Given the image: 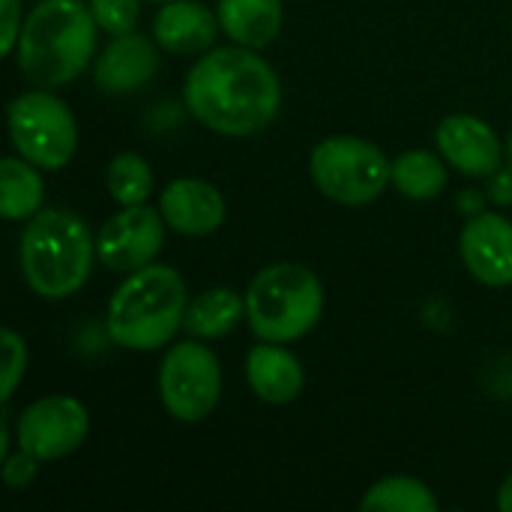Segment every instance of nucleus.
Listing matches in <instances>:
<instances>
[{"instance_id":"2","label":"nucleus","mask_w":512,"mask_h":512,"mask_svg":"<svg viewBox=\"0 0 512 512\" xmlns=\"http://www.w3.org/2000/svg\"><path fill=\"white\" fill-rule=\"evenodd\" d=\"M96 18L81 0H42L24 18L15 60L21 75L42 90L75 81L96 51Z\"/></svg>"},{"instance_id":"24","label":"nucleus","mask_w":512,"mask_h":512,"mask_svg":"<svg viewBox=\"0 0 512 512\" xmlns=\"http://www.w3.org/2000/svg\"><path fill=\"white\" fill-rule=\"evenodd\" d=\"M0 345H3V387H0V399L9 402L27 372V348L24 339L15 330H3L0 333Z\"/></svg>"},{"instance_id":"21","label":"nucleus","mask_w":512,"mask_h":512,"mask_svg":"<svg viewBox=\"0 0 512 512\" xmlns=\"http://www.w3.org/2000/svg\"><path fill=\"white\" fill-rule=\"evenodd\" d=\"M363 512H435L438 510V498L432 495V489L414 477H387L381 483H375L363 501Z\"/></svg>"},{"instance_id":"28","label":"nucleus","mask_w":512,"mask_h":512,"mask_svg":"<svg viewBox=\"0 0 512 512\" xmlns=\"http://www.w3.org/2000/svg\"><path fill=\"white\" fill-rule=\"evenodd\" d=\"M498 510L512 512V474L504 480L501 492H498Z\"/></svg>"},{"instance_id":"14","label":"nucleus","mask_w":512,"mask_h":512,"mask_svg":"<svg viewBox=\"0 0 512 512\" xmlns=\"http://www.w3.org/2000/svg\"><path fill=\"white\" fill-rule=\"evenodd\" d=\"M159 72V51L141 33L114 36L111 45L99 54L93 81L108 96H123L147 87Z\"/></svg>"},{"instance_id":"1","label":"nucleus","mask_w":512,"mask_h":512,"mask_svg":"<svg viewBox=\"0 0 512 512\" xmlns=\"http://www.w3.org/2000/svg\"><path fill=\"white\" fill-rule=\"evenodd\" d=\"M183 102L198 123L228 138L264 132L282 108V84L273 66L252 48H210L189 69Z\"/></svg>"},{"instance_id":"7","label":"nucleus","mask_w":512,"mask_h":512,"mask_svg":"<svg viewBox=\"0 0 512 512\" xmlns=\"http://www.w3.org/2000/svg\"><path fill=\"white\" fill-rule=\"evenodd\" d=\"M9 120V138L18 156L33 162L36 168H66L78 147V129L75 117L66 108L63 99H57L51 90H27L9 102L6 111Z\"/></svg>"},{"instance_id":"15","label":"nucleus","mask_w":512,"mask_h":512,"mask_svg":"<svg viewBox=\"0 0 512 512\" xmlns=\"http://www.w3.org/2000/svg\"><path fill=\"white\" fill-rule=\"evenodd\" d=\"M222 24L219 15H213L198 0H171L162 3V9L153 18V39L159 48L177 57L204 54L213 48Z\"/></svg>"},{"instance_id":"27","label":"nucleus","mask_w":512,"mask_h":512,"mask_svg":"<svg viewBox=\"0 0 512 512\" xmlns=\"http://www.w3.org/2000/svg\"><path fill=\"white\" fill-rule=\"evenodd\" d=\"M492 198L498 204H512V168L507 174H492Z\"/></svg>"},{"instance_id":"9","label":"nucleus","mask_w":512,"mask_h":512,"mask_svg":"<svg viewBox=\"0 0 512 512\" xmlns=\"http://www.w3.org/2000/svg\"><path fill=\"white\" fill-rule=\"evenodd\" d=\"M90 432L87 408L72 396H45L24 408L15 426L18 450L39 462H54L75 453Z\"/></svg>"},{"instance_id":"12","label":"nucleus","mask_w":512,"mask_h":512,"mask_svg":"<svg viewBox=\"0 0 512 512\" xmlns=\"http://www.w3.org/2000/svg\"><path fill=\"white\" fill-rule=\"evenodd\" d=\"M462 261L468 273L489 285H512V222L498 213H477L459 237Z\"/></svg>"},{"instance_id":"11","label":"nucleus","mask_w":512,"mask_h":512,"mask_svg":"<svg viewBox=\"0 0 512 512\" xmlns=\"http://www.w3.org/2000/svg\"><path fill=\"white\" fill-rule=\"evenodd\" d=\"M444 159L468 177H492L501 171L504 144L495 129L474 114H453L435 132Z\"/></svg>"},{"instance_id":"6","label":"nucleus","mask_w":512,"mask_h":512,"mask_svg":"<svg viewBox=\"0 0 512 512\" xmlns=\"http://www.w3.org/2000/svg\"><path fill=\"white\" fill-rule=\"evenodd\" d=\"M309 174L315 186L336 204L366 207L393 183V162L366 138L336 135L312 150Z\"/></svg>"},{"instance_id":"3","label":"nucleus","mask_w":512,"mask_h":512,"mask_svg":"<svg viewBox=\"0 0 512 512\" xmlns=\"http://www.w3.org/2000/svg\"><path fill=\"white\" fill-rule=\"evenodd\" d=\"M189 300L174 267L147 264L129 273L111 294L105 330L126 351H159L183 330Z\"/></svg>"},{"instance_id":"23","label":"nucleus","mask_w":512,"mask_h":512,"mask_svg":"<svg viewBox=\"0 0 512 512\" xmlns=\"http://www.w3.org/2000/svg\"><path fill=\"white\" fill-rule=\"evenodd\" d=\"M90 12L105 33L123 36L135 30L141 15V0H90Z\"/></svg>"},{"instance_id":"17","label":"nucleus","mask_w":512,"mask_h":512,"mask_svg":"<svg viewBox=\"0 0 512 512\" xmlns=\"http://www.w3.org/2000/svg\"><path fill=\"white\" fill-rule=\"evenodd\" d=\"M222 33L243 48H264L282 30V0H219L216 6Z\"/></svg>"},{"instance_id":"13","label":"nucleus","mask_w":512,"mask_h":512,"mask_svg":"<svg viewBox=\"0 0 512 512\" xmlns=\"http://www.w3.org/2000/svg\"><path fill=\"white\" fill-rule=\"evenodd\" d=\"M159 213L171 231L183 237H207L225 222V198L201 177H180L159 195Z\"/></svg>"},{"instance_id":"8","label":"nucleus","mask_w":512,"mask_h":512,"mask_svg":"<svg viewBox=\"0 0 512 512\" xmlns=\"http://www.w3.org/2000/svg\"><path fill=\"white\" fill-rule=\"evenodd\" d=\"M222 369L216 354L201 342L168 348L159 369V396L165 411L180 423H201L219 405Z\"/></svg>"},{"instance_id":"20","label":"nucleus","mask_w":512,"mask_h":512,"mask_svg":"<svg viewBox=\"0 0 512 512\" xmlns=\"http://www.w3.org/2000/svg\"><path fill=\"white\" fill-rule=\"evenodd\" d=\"M393 186L411 201H432L447 186V168L429 150H408L393 159Z\"/></svg>"},{"instance_id":"19","label":"nucleus","mask_w":512,"mask_h":512,"mask_svg":"<svg viewBox=\"0 0 512 512\" xmlns=\"http://www.w3.org/2000/svg\"><path fill=\"white\" fill-rule=\"evenodd\" d=\"M45 183L33 162L24 156H6L0 165V213L12 222L33 219L42 210Z\"/></svg>"},{"instance_id":"22","label":"nucleus","mask_w":512,"mask_h":512,"mask_svg":"<svg viewBox=\"0 0 512 512\" xmlns=\"http://www.w3.org/2000/svg\"><path fill=\"white\" fill-rule=\"evenodd\" d=\"M108 192L120 207L129 204H144L150 189H153V171L138 153H120L111 159L108 174H105Z\"/></svg>"},{"instance_id":"18","label":"nucleus","mask_w":512,"mask_h":512,"mask_svg":"<svg viewBox=\"0 0 512 512\" xmlns=\"http://www.w3.org/2000/svg\"><path fill=\"white\" fill-rule=\"evenodd\" d=\"M246 318V297L231 288H210L198 294L183 318V330L195 339H222Z\"/></svg>"},{"instance_id":"30","label":"nucleus","mask_w":512,"mask_h":512,"mask_svg":"<svg viewBox=\"0 0 512 512\" xmlns=\"http://www.w3.org/2000/svg\"><path fill=\"white\" fill-rule=\"evenodd\" d=\"M150 3H171V0H150Z\"/></svg>"},{"instance_id":"26","label":"nucleus","mask_w":512,"mask_h":512,"mask_svg":"<svg viewBox=\"0 0 512 512\" xmlns=\"http://www.w3.org/2000/svg\"><path fill=\"white\" fill-rule=\"evenodd\" d=\"M3 3V33H0V48L3 54H15L18 36H21V0H0Z\"/></svg>"},{"instance_id":"5","label":"nucleus","mask_w":512,"mask_h":512,"mask_svg":"<svg viewBox=\"0 0 512 512\" xmlns=\"http://www.w3.org/2000/svg\"><path fill=\"white\" fill-rule=\"evenodd\" d=\"M324 312V288L303 264H270L246 291V321L261 342H297Z\"/></svg>"},{"instance_id":"4","label":"nucleus","mask_w":512,"mask_h":512,"mask_svg":"<svg viewBox=\"0 0 512 512\" xmlns=\"http://www.w3.org/2000/svg\"><path fill=\"white\" fill-rule=\"evenodd\" d=\"M96 240L69 210H39L21 234V273L42 300H66L90 279Z\"/></svg>"},{"instance_id":"25","label":"nucleus","mask_w":512,"mask_h":512,"mask_svg":"<svg viewBox=\"0 0 512 512\" xmlns=\"http://www.w3.org/2000/svg\"><path fill=\"white\" fill-rule=\"evenodd\" d=\"M36 471H39V459L24 450H18L15 456H6V462H3V480L9 489H27L33 483Z\"/></svg>"},{"instance_id":"10","label":"nucleus","mask_w":512,"mask_h":512,"mask_svg":"<svg viewBox=\"0 0 512 512\" xmlns=\"http://www.w3.org/2000/svg\"><path fill=\"white\" fill-rule=\"evenodd\" d=\"M165 243V219L147 204H129L114 213L96 234V255L114 273H135L159 255Z\"/></svg>"},{"instance_id":"16","label":"nucleus","mask_w":512,"mask_h":512,"mask_svg":"<svg viewBox=\"0 0 512 512\" xmlns=\"http://www.w3.org/2000/svg\"><path fill=\"white\" fill-rule=\"evenodd\" d=\"M246 381L267 405H288L300 396L306 375L300 360L279 342H261L246 357Z\"/></svg>"},{"instance_id":"29","label":"nucleus","mask_w":512,"mask_h":512,"mask_svg":"<svg viewBox=\"0 0 512 512\" xmlns=\"http://www.w3.org/2000/svg\"><path fill=\"white\" fill-rule=\"evenodd\" d=\"M507 162H510V168H512V132H510V141H507Z\"/></svg>"}]
</instances>
